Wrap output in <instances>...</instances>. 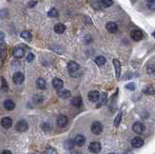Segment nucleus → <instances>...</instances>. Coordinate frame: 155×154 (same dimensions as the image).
I'll return each instance as SVG.
<instances>
[{
  "label": "nucleus",
  "mask_w": 155,
  "mask_h": 154,
  "mask_svg": "<svg viewBox=\"0 0 155 154\" xmlns=\"http://www.w3.org/2000/svg\"><path fill=\"white\" fill-rule=\"evenodd\" d=\"M12 54L16 58H21L23 57V55L25 54V47L22 46H17L13 47Z\"/></svg>",
  "instance_id": "obj_1"
},
{
  "label": "nucleus",
  "mask_w": 155,
  "mask_h": 154,
  "mask_svg": "<svg viewBox=\"0 0 155 154\" xmlns=\"http://www.w3.org/2000/svg\"><path fill=\"white\" fill-rule=\"evenodd\" d=\"M90 130L94 135H100L103 131V125L99 121H94L90 127Z\"/></svg>",
  "instance_id": "obj_2"
},
{
  "label": "nucleus",
  "mask_w": 155,
  "mask_h": 154,
  "mask_svg": "<svg viewBox=\"0 0 155 154\" xmlns=\"http://www.w3.org/2000/svg\"><path fill=\"white\" fill-rule=\"evenodd\" d=\"M16 129H17V131L21 132V133L25 132L26 130L28 129V123L24 119H21V120L17 122V124H16Z\"/></svg>",
  "instance_id": "obj_3"
},
{
  "label": "nucleus",
  "mask_w": 155,
  "mask_h": 154,
  "mask_svg": "<svg viewBox=\"0 0 155 154\" xmlns=\"http://www.w3.org/2000/svg\"><path fill=\"white\" fill-rule=\"evenodd\" d=\"M13 81L16 84H21L24 81V75L20 72H17L13 75Z\"/></svg>",
  "instance_id": "obj_4"
},
{
  "label": "nucleus",
  "mask_w": 155,
  "mask_h": 154,
  "mask_svg": "<svg viewBox=\"0 0 155 154\" xmlns=\"http://www.w3.org/2000/svg\"><path fill=\"white\" fill-rule=\"evenodd\" d=\"M130 36H131V38L134 40V41L139 42L143 39V32H141V30H139V29H134V30L131 31Z\"/></svg>",
  "instance_id": "obj_5"
},
{
  "label": "nucleus",
  "mask_w": 155,
  "mask_h": 154,
  "mask_svg": "<svg viewBox=\"0 0 155 154\" xmlns=\"http://www.w3.org/2000/svg\"><path fill=\"white\" fill-rule=\"evenodd\" d=\"M101 145L98 142H92L89 143V147H88V149H89L90 152L92 153H98L101 151Z\"/></svg>",
  "instance_id": "obj_6"
},
{
  "label": "nucleus",
  "mask_w": 155,
  "mask_h": 154,
  "mask_svg": "<svg viewBox=\"0 0 155 154\" xmlns=\"http://www.w3.org/2000/svg\"><path fill=\"white\" fill-rule=\"evenodd\" d=\"M145 125H143V123H141V122H135L134 124H133V131L135 133H137V134H141V133H143L145 131Z\"/></svg>",
  "instance_id": "obj_7"
},
{
  "label": "nucleus",
  "mask_w": 155,
  "mask_h": 154,
  "mask_svg": "<svg viewBox=\"0 0 155 154\" xmlns=\"http://www.w3.org/2000/svg\"><path fill=\"white\" fill-rule=\"evenodd\" d=\"M114 69H116V79H120V76H121V64H120L118 59H114Z\"/></svg>",
  "instance_id": "obj_8"
},
{
  "label": "nucleus",
  "mask_w": 155,
  "mask_h": 154,
  "mask_svg": "<svg viewBox=\"0 0 155 154\" xmlns=\"http://www.w3.org/2000/svg\"><path fill=\"white\" fill-rule=\"evenodd\" d=\"M131 145H132V147L135 148L141 147L143 145V140L140 137H136L131 140Z\"/></svg>",
  "instance_id": "obj_9"
},
{
  "label": "nucleus",
  "mask_w": 155,
  "mask_h": 154,
  "mask_svg": "<svg viewBox=\"0 0 155 154\" xmlns=\"http://www.w3.org/2000/svg\"><path fill=\"white\" fill-rule=\"evenodd\" d=\"M1 125L5 129H9L13 125V120L8 116H5V117L1 119Z\"/></svg>",
  "instance_id": "obj_10"
},
{
  "label": "nucleus",
  "mask_w": 155,
  "mask_h": 154,
  "mask_svg": "<svg viewBox=\"0 0 155 154\" xmlns=\"http://www.w3.org/2000/svg\"><path fill=\"white\" fill-rule=\"evenodd\" d=\"M99 98H100V93L98 91H96V90H92V91H90L88 93V99L91 102H97Z\"/></svg>",
  "instance_id": "obj_11"
},
{
  "label": "nucleus",
  "mask_w": 155,
  "mask_h": 154,
  "mask_svg": "<svg viewBox=\"0 0 155 154\" xmlns=\"http://www.w3.org/2000/svg\"><path fill=\"white\" fill-rule=\"evenodd\" d=\"M57 124L59 127H65L68 124V117L63 115H59L57 118Z\"/></svg>",
  "instance_id": "obj_12"
},
{
  "label": "nucleus",
  "mask_w": 155,
  "mask_h": 154,
  "mask_svg": "<svg viewBox=\"0 0 155 154\" xmlns=\"http://www.w3.org/2000/svg\"><path fill=\"white\" fill-rule=\"evenodd\" d=\"M79 68H80L79 64H78L77 62H75V61H70L67 65V69L70 73H75V72H77L79 70Z\"/></svg>",
  "instance_id": "obj_13"
},
{
  "label": "nucleus",
  "mask_w": 155,
  "mask_h": 154,
  "mask_svg": "<svg viewBox=\"0 0 155 154\" xmlns=\"http://www.w3.org/2000/svg\"><path fill=\"white\" fill-rule=\"evenodd\" d=\"M5 36L4 33H0V52H3L4 56L6 54V44H5Z\"/></svg>",
  "instance_id": "obj_14"
},
{
  "label": "nucleus",
  "mask_w": 155,
  "mask_h": 154,
  "mask_svg": "<svg viewBox=\"0 0 155 154\" xmlns=\"http://www.w3.org/2000/svg\"><path fill=\"white\" fill-rule=\"evenodd\" d=\"M106 28L109 32L111 33H116L117 31V24L114 22H109L106 24Z\"/></svg>",
  "instance_id": "obj_15"
},
{
  "label": "nucleus",
  "mask_w": 155,
  "mask_h": 154,
  "mask_svg": "<svg viewBox=\"0 0 155 154\" xmlns=\"http://www.w3.org/2000/svg\"><path fill=\"white\" fill-rule=\"evenodd\" d=\"M3 106H4L5 110H7V111H13L16 108V104H15L14 102H13L12 100H10V99L5 100Z\"/></svg>",
  "instance_id": "obj_16"
},
{
  "label": "nucleus",
  "mask_w": 155,
  "mask_h": 154,
  "mask_svg": "<svg viewBox=\"0 0 155 154\" xmlns=\"http://www.w3.org/2000/svg\"><path fill=\"white\" fill-rule=\"evenodd\" d=\"M74 142H75V145H78V147H82L85 143V138L82 136V135H78V136L75 138Z\"/></svg>",
  "instance_id": "obj_17"
},
{
  "label": "nucleus",
  "mask_w": 155,
  "mask_h": 154,
  "mask_svg": "<svg viewBox=\"0 0 155 154\" xmlns=\"http://www.w3.org/2000/svg\"><path fill=\"white\" fill-rule=\"evenodd\" d=\"M52 86L54 87L56 90H59L61 89L63 87V81L62 79H58V78H55V79H53V81H52Z\"/></svg>",
  "instance_id": "obj_18"
},
{
  "label": "nucleus",
  "mask_w": 155,
  "mask_h": 154,
  "mask_svg": "<svg viewBox=\"0 0 155 154\" xmlns=\"http://www.w3.org/2000/svg\"><path fill=\"white\" fill-rule=\"evenodd\" d=\"M36 86H37V88H39V89H46V86H47L46 81L41 78L37 79H36Z\"/></svg>",
  "instance_id": "obj_19"
},
{
  "label": "nucleus",
  "mask_w": 155,
  "mask_h": 154,
  "mask_svg": "<svg viewBox=\"0 0 155 154\" xmlns=\"http://www.w3.org/2000/svg\"><path fill=\"white\" fill-rule=\"evenodd\" d=\"M65 30H66V26L62 24V23H57L54 26V31L57 34H62L65 32Z\"/></svg>",
  "instance_id": "obj_20"
},
{
  "label": "nucleus",
  "mask_w": 155,
  "mask_h": 154,
  "mask_svg": "<svg viewBox=\"0 0 155 154\" xmlns=\"http://www.w3.org/2000/svg\"><path fill=\"white\" fill-rule=\"evenodd\" d=\"M20 37L23 40H26V41H28V42H30L32 40L31 33L29 32V31H27V30H24V31H22V32H20Z\"/></svg>",
  "instance_id": "obj_21"
},
{
  "label": "nucleus",
  "mask_w": 155,
  "mask_h": 154,
  "mask_svg": "<svg viewBox=\"0 0 155 154\" xmlns=\"http://www.w3.org/2000/svg\"><path fill=\"white\" fill-rule=\"evenodd\" d=\"M58 96L60 98H62V99H66V98H69L71 96V92L69 91V90H60L58 91Z\"/></svg>",
  "instance_id": "obj_22"
},
{
  "label": "nucleus",
  "mask_w": 155,
  "mask_h": 154,
  "mask_svg": "<svg viewBox=\"0 0 155 154\" xmlns=\"http://www.w3.org/2000/svg\"><path fill=\"white\" fill-rule=\"evenodd\" d=\"M121 118H122V111H119L118 113L116 115V118H114V124L116 127H118L120 122H121Z\"/></svg>",
  "instance_id": "obj_23"
},
{
  "label": "nucleus",
  "mask_w": 155,
  "mask_h": 154,
  "mask_svg": "<svg viewBox=\"0 0 155 154\" xmlns=\"http://www.w3.org/2000/svg\"><path fill=\"white\" fill-rule=\"evenodd\" d=\"M95 63L98 66H103L106 63V58L104 56H97L95 58Z\"/></svg>",
  "instance_id": "obj_24"
},
{
  "label": "nucleus",
  "mask_w": 155,
  "mask_h": 154,
  "mask_svg": "<svg viewBox=\"0 0 155 154\" xmlns=\"http://www.w3.org/2000/svg\"><path fill=\"white\" fill-rule=\"evenodd\" d=\"M82 97L78 96V97H75L73 98V100H72V105H74L75 107H80V106L82 105Z\"/></svg>",
  "instance_id": "obj_25"
},
{
  "label": "nucleus",
  "mask_w": 155,
  "mask_h": 154,
  "mask_svg": "<svg viewBox=\"0 0 155 154\" xmlns=\"http://www.w3.org/2000/svg\"><path fill=\"white\" fill-rule=\"evenodd\" d=\"M143 92H145V94H146V95H154L155 89L153 88V86L148 85V86H146V88L145 90H143Z\"/></svg>",
  "instance_id": "obj_26"
},
{
  "label": "nucleus",
  "mask_w": 155,
  "mask_h": 154,
  "mask_svg": "<svg viewBox=\"0 0 155 154\" xmlns=\"http://www.w3.org/2000/svg\"><path fill=\"white\" fill-rule=\"evenodd\" d=\"M48 16L50 18H56L58 17V13L56 11V9H54V8H52V9H50L49 13H48Z\"/></svg>",
  "instance_id": "obj_27"
},
{
  "label": "nucleus",
  "mask_w": 155,
  "mask_h": 154,
  "mask_svg": "<svg viewBox=\"0 0 155 154\" xmlns=\"http://www.w3.org/2000/svg\"><path fill=\"white\" fill-rule=\"evenodd\" d=\"M146 6H148V9L152 10V11H155V0H149L148 4H146Z\"/></svg>",
  "instance_id": "obj_28"
},
{
  "label": "nucleus",
  "mask_w": 155,
  "mask_h": 154,
  "mask_svg": "<svg viewBox=\"0 0 155 154\" xmlns=\"http://www.w3.org/2000/svg\"><path fill=\"white\" fill-rule=\"evenodd\" d=\"M113 4H114L113 0H102V5L104 7H106V8L111 7Z\"/></svg>",
  "instance_id": "obj_29"
},
{
  "label": "nucleus",
  "mask_w": 155,
  "mask_h": 154,
  "mask_svg": "<svg viewBox=\"0 0 155 154\" xmlns=\"http://www.w3.org/2000/svg\"><path fill=\"white\" fill-rule=\"evenodd\" d=\"M1 89L3 90L4 92L8 91V84L6 83V79H5V78H2V87H1Z\"/></svg>",
  "instance_id": "obj_30"
},
{
  "label": "nucleus",
  "mask_w": 155,
  "mask_h": 154,
  "mask_svg": "<svg viewBox=\"0 0 155 154\" xmlns=\"http://www.w3.org/2000/svg\"><path fill=\"white\" fill-rule=\"evenodd\" d=\"M34 54H32V52H29V54H27V56H26V59H27V61L28 62H31V61H33V59H34Z\"/></svg>",
  "instance_id": "obj_31"
},
{
  "label": "nucleus",
  "mask_w": 155,
  "mask_h": 154,
  "mask_svg": "<svg viewBox=\"0 0 155 154\" xmlns=\"http://www.w3.org/2000/svg\"><path fill=\"white\" fill-rule=\"evenodd\" d=\"M43 129H44L45 131H49V130L50 129V123H44V124H43Z\"/></svg>",
  "instance_id": "obj_32"
},
{
  "label": "nucleus",
  "mask_w": 155,
  "mask_h": 154,
  "mask_svg": "<svg viewBox=\"0 0 155 154\" xmlns=\"http://www.w3.org/2000/svg\"><path fill=\"white\" fill-rule=\"evenodd\" d=\"M126 88L129 89V90H134V89H135V84H134V83H129V84H127Z\"/></svg>",
  "instance_id": "obj_33"
},
{
  "label": "nucleus",
  "mask_w": 155,
  "mask_h": 154,
  "mask_svg": "<svg viewBox=\"0 0 155 154\" xmlns=\"http://www.w3.org/2000/svg\"><path fill=\"white\" fill-rule=\"evenodd\" d=\"M46 153H56V150H54L53 148L52 147H49L48 149L46 150Z\"/></svg>",
  "instance_id": "obj_34"
},
{
  "label": "nucleus",
  "mask_w": 155,
  "mask_h": 154,
  "mask_svg": "<svg viewBox=\"0 0 155 154\" xmlns=\"http://www.w3.org/2000/svg\"><path fill=\"white\" fill-rule=\"evenodd\" d=\"M4 54H2L1 52H0V66L2 65V63H3V61H4Z\"/></svg>",
  "instance_id": "obj_35"
},
{
  "label": "nucleus",
  "mask_w": 155,
  "mask_h": 154,
  "mask_svg": "<svg viewBox=\"0 0 155 154\" xmlns=\"http://www.w3.org/2000/svg\"><path fill=\"white\" fill-rule=\"evenodd\" d=\"M36 3H37L36 1H33V2H29V3H28V6H29V7H33V6H35V5H36Z\"/></svg>",
  "instance_id": "obj_36"
},
{
  "label": "nucleus",
  "mask_w": 155,
  "mask_h": 154,
  "mask_svg": "<svg viewBox=\"0 0 155 154\" xmlns=\"http://www.w3.org/2000/svg\"><path fill=\"white\" fill-rule=\"evenodd\" d=\"M3 153H9V154H11L12 152H11V151H9V150H4V151H3Z\"/></svg>",
  "instance_id": "obj_37"
},
{
  "label": "nucleus",
  "mask_w": 155,
  "mask_h": 154,
  "mask_svg": "<svg viewBox=\"0 0 155 154\" xmlns=\"http://www.w3.org/2000/svg\"><path fill=\"white\" fill-rule=\"evenodd\" d=\"M152 35H153V37L155 38V30H154V32H153V34H152Z\"/></svg>",
  "instance_id": "obj_38"
},
{
  "label": "nucleus",
  "mask_w": 155,
  "mask_h": 154,
  "mask_svg": "<svg viewBox=\"0 0 155 154\" xmlns=\"http://www.w3.org/2000/svg\"><path fill=\"white\" fill-rule=\"evenodd\" d=\"M8 1H12V0H8Z\"/></svg>",
  "instance_id": "obj_39"
}]
</instances>
